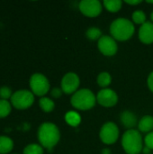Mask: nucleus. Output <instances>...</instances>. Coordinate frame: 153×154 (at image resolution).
<instances>
[{"mask_svg": "<svg viewBox=\"0 0 153 154\" xmlns=\"http://www.w3.org/2000/svg\"><path fill=\"white\" fill-rule=\"evenodd\" d=\"M38 139L42 147L51 151L60 139V133L58 126L52 123H43L38 130Z\"/></svg>", "mask_w": 153, "mask_h": 154, "instance_id": "1", "label": "nucleus"}, {"mask_svg": "<svg viewBox=\"0 0 153 154\" xmlns=\"http://www.w3.org/2000/svg\"><path fill=\"white\" fill-rule=\"evenodd\" d=\"M135 28L133 23L126 18H117L110 25V32L115 40L124 42L133 37Z\"/></svg>", "mask_w": 153, "mask_h": 154, "instance_id": "2", "label": "nucleus"}, {"mask_svg": "<svg viewBox=\"0 0 153 154\" xmlns=\"http://www.w3.org/2000/svg\"><path fill=\"white\" fill-rule=\"evenodd\" d=\"M122 146L127 154H140L143 150L142 137L138 130H127L122 136Z\"/></svg>", "mask_w": 153, "mask_h": 154, "instance_id": "3", "label": "nucleus"}, {"mask_svg": "<svg viewBox=\"0 0 153 154\" xmlns=\"http://www.w3.org/2000/svg\"><path fill=\"white\" fill-rule=\"evenodd\" d=\"M96 102V97L95 94L87 88H82L75 92L71 98L70 103L72 106L78 110L86 111L93 108Z\"/></svg>", "mask_w": 153, "mask_h": 154, "instance_id": "4", "label": "nucleus"}, {"mask_svg": "<svg viewBox=\"0 0 153 154\" xmlns=\"http://www.w3.org/2000/svg\"><path fill=\"white\" fill-rule=\"evenodd\" d=\"M12 105L17 109L29 108L34 102L33 93L29 90H18L12 95Z\"/></svg>", "mask_w": 153, "mask_h": 154, "instance_id": "5", "label": "nucleus"}, {"mask_svg": "<svg viewBox=\"0 0 153 154\" xmlns=\"http://www.w3.org/2000/svg\"><path fill=\"white\" fill-rule=\"evenodd\" d=\"M30 87L33 94L42 97L50 90V82L44 75L35 73L30 79Z\"/></svg>", "mask_w": 153, "mask_h": 154, "instance_id": "6", "label": "nucleus"}, {"mask_svg": "<svg viewBox=\"0 0 153 154\" xmlns=\"http://www.w3.org/2000/svg\"><path fill=\"white\" fill-rule=\"evenodd\" d=\"M99 137L105 144H114L119 137L118 126L114 122H106L100 129Z\"/></svg>", "mask_w": 153, "mask_h": 154, "instance_id": "7", "label": "nucleus"}, {"mask_svg": "<svg viewBox=\"0 0 153 154\" xmlns=\"http://www.w3.org/2000/svg\"><path fill=\"white\" fill-rule=\"evenodd\" d=\"M80 12L87 17H97L102 12V4L98 0H82L79 3Z\"/></svg>", "mask_w": 153, "mask_h": 154, "instance_id": "8", "label": "nucleus"}, {"mask_svg": "<svg viewBox=\"0 0 153 154\" xmlns=\"http://www.w3.org/2000/svg\"><path fill=\"white\" fill-rule=\"evenodd\" d=\"M98 50L105 56H114L118 50L117 43L115 40L109 35H103L98 40Z\"/></svg>", "mask_w": 153, "mask_h": 154, "instance_id": "9", "label": "nucleus"}, {"mask_svg": "<svg viewBox=\"0 0 153 154\" xmlns=\"http://www.w3.org/2000/svg\"><path fill=\"white\" fill-rule=\"evenodd\" d=\"M80 84L79 77L74 72H69L61 79V89L65 94H74Z\"/></svg>", "mask_w": 153, "mask_h": 154, "instance_id": "10", "label": "nucleus"}, {"mask_svg": "<svg viewBox=\"0 0 153 154\" xmlns=\"http://www.w3.org/2000/svg\"><path fill=\"white\" fill-rule=\"evenodd\" d=\"M96 101L104 107H112L117 104L118 96L113 89L102 88L96 95Z\"/></svg>", "mask_w": 153, "mask_h": 154, "instance_id": "11", "label": "nucleus"}, {"mask_svg": "<svg viewBox=\"0 0 153 154\" xmlns=\"http://www.w3.org/2000/svg\"><path fill=\"white\" fill-rule=\"evenodd\" d=\"M139 39L144 44L153 43V23L145 22L139 30Z\"/></svg>", "mask_w": 153, "mask_h": 154, "instance_id": "12", "label": "nucleus"}, {"mask_svg": "<svg viewBox=\"0 0 153 154\" xmlns=\"http://www.w3.org/2000/svg\"><path fill=\"white\" fill-rule=\"evenodd\" d=\"M120 120L123 125L129 130L133 129L137 125V117L131 111H124L120 116Z\"/></svg>", "mask_w": 153, "mask_h": 154, "instance_id": "13", "label": "nucleus"}, {"mask_svg": "<svg viewBox=\"0 0 153 154\" xmlns=\"http://www.w3.org/2000/svg\"><path fill=\"white\" fill-rule=\"evenodd\" d=\"M139 131L142 133H151L153 131V116H144L138 123Z\"/></svg>", "mask_w": 153, "mask_h": 154, "instance_id": "14", "label": "nucleus"}, {"mask_svg": "<svg viewBox=\"0 0 153 154\" xmlns=\"http://www.w3.org/2000/svg\"><path fill=\"white\" fill-rule=\"evenodd\" d=\"M14 148V142L7 136H0V154L10 152Z\"/></svg>", "mask_w": 153, "mask_h": 154, "instance_id": "15", "label": "nucleus"}, {"mask_svg": "<svg viewBox=\"0 0 153 154\" xmlns=\"http://www.w3.org/2000/svg\"><path fill=\"white\" fill-rule=\"evenodd\" d=\"M65 120L69 125L72 127H77L81 122V116L75 111H69L65 115Z\"/></svg>", "mask_w": 153, "mask_h": 154, "instance_id": "16", "label": "nucleus"}, {"mask_svg": "<svg viewBox=\"0 0 153 154\" xmlns=\"http://www.w3.org/2000/svg\"><path fill=\"white\" fill-rule=\"evenodd\" d=\"M103 5L107 11L111 13H116L122 8L123 2L121 0H105Z\"/></svg>", "mask_w": 153, "mask_h": 154, "instance_id": "17", "label": "nucleus"}, {"mask_svg": "<svg viewBox=\"0 0 153 154\" xmlns=\"http://www.w3.org/2000/svg\"><path fill=\"white\" fill-rule=\"evenodd\" d=\"M96 81H97V84H98L99 87L106 88V87H108L112 82V77L108 72L104 71V72H101L98 75Z\"/></svg>", "mask_w": 153, "mask_h": 154, "instance_id": "18", "label": "nucleus"}, {"mask_svg": "<svg viewBox=\"0 0 153 154\" xmlns=\"http://www.w3.org/2000/svg\"><path fill=\"white\" fill-rule=\"evenodd\" d=\"M39 105H40L41 108L46 113H50V112L53 111V109L55 107L54 102L49 97H41L39 101Z\"/></svg>", "mask_w": 153, "mask_h": 154, "instance_id": "19", "label": "nucleus"}, {"mask_svg": "<svg viewBox=\"0 0 153 154\" xmlns=\"http://www.w3.org/2000/svg\"><path fill=\"white\" fill-rule=\"evenodd\" d=\"M86 35L91 41L99 40L103 36L101 30L99 28H97V27H90L89 29H87V31L86 32Z\"/></svg>", "mask_w": 153, "mask_h": 154, "instance_id": "20", "label": "nucleus"}, {"mask_svg": "<svg viewBox=\"0 0 153 154\" xmlns=\"http://www.w3.org/2000/svg\"><path fill=\"white\" fill-rule=\"evenodd\" d=\"M23 154H43V148L39 144L32 143L24 148Z\"/></svg>", "mask_w": 153, "mask_h": 154, "instance_id": "21", "label": "nucleus"}, {"mask_svg": "<svg viewBox=\"0 0 153 154\" xmlns=\"http://www.w3.org/2000/svg\"><path fill=\"white\" fill-rule=\"evenodd\" d=\"M11 112V105L8 101L0 99V118L7 116Z\"/></svg>", "mask_w": 153, "mask_h": 154, "instance_id": "22", "label": "nucleus"}, {"mask_svg": "<svg viewBox=\"0 0 153 154\" xmlns=\"http://www.w3.org/2000/svg\"><path fill=\"white\" fill-rule=\"evenodd\" d=\"M133 21L137 24H143L146 22V14L142 10H136L133 14Z\"/></svg>", "mask_w": 153, "mask_h": 154, "instance_id": "23", "label": "nucleus"}, {"mask_svg": "<svg viewBox=\"0 0 153 154\" xmlns=\"http://www.w3.org/2000/svg\"><path fill=\"white\" fill-rule=\"evenodd\" d=\"M0 97L3 100H6L9 97H12V90L8 87H2L0 88Z\"/></svg>", "mask_w": 153, "mask_h": 154, "instance_id": "24", "label": "nucleus"}, {"mask_svg": "<svg viewBox=\"0 0 153 154\" xmlns=\"http://www.w3.org/2000/svg\"><path fill=\"white\" fill-rule=\"evenodd\" d=\"M144 143H145V147L149 148L151 151L153 150V131L149 133L144 139Z\"/></svg>", "mask_w": 153, "mask_h": 154, "instance_id": "25", "label": "nucleus"}, {"mask_svg": "<svg viewBox=\"0 0 153 154\" xmlns=\"http://www.w3.org/2000/svg\"><path fill=\"white\" fill-rule=\"evenodd\" d=\"M62 89L61 88H54L52 90H51V96L55 98H58L60 97L61 95H62Z\"/></svg>", "mask_w": 153, "mask_h": 154, "instance_id": "26", "label": "nucleus"}, {"mask_svg": "<svg viewBox=\"0 0 153 154\" xmlns=\"http://www.w3.org/2000/svg\"><path fill=\"white\" fill-rule=\"evenodd\" d=\"M147 84H148V87H149L150 90L153 93V71L150 73V75H149V77H148Z\"/></svg>", "mask_w": 153, "mask_h": 154, "instance_id": "27", "label": "nucleus"}, {"mask_svg": "<svg viewBox=\"0 0 153 154\" xmlns=\"http://www.w3.org/2000/svg\"><path fill=\"white\" fill-rule=\"evenodd\" d=\"M126 4H128V5H139V4H141L142 3V1L141 0H135V1H128V0H126V1H124Z\"/></svg>", "mask_w": 153, "mask_h": 154, "instance_id": "28", "label": "nucleus"}, {"mask_svg": "<svg viewBox=\"0 0 153 154\" xmlns=\"http://www.w3.org/2000/svg\"><path fill=\"white\" fill-rule=\"evenodd\" d=\"M142 151H143V153H144V154H149V153H150V151H151V150H150L149 148L145 147V148H144V149H143Z\"/></svg>", "mask_w": 153, "mask_h": 154, "instance_id": "29", "label": "nucleus"}, {"mask_svg": "<svg viewBox=\"0 0 153 154\" xmlns=\"http://www.w3.org/2000/svg\"><path fill=\"white\" fill-rule=\"evenodd\" d=\"M102 154H110V150L108 149H104L102 151Z\"/></svg>", "mask_w": 153, "mask_h": 154, "instance_id": "30", "label": "nucleus"}, {"mask_svg": "<svg viewBox=\"0 0 153 154\" xmlns=\"http://www.w3.org/2000/svg\"><path fill=\"white\" fill-rule=\"evenodd\" d=\"M151 21H152L153 23V11L151 12Z\"/></svg>", "mask_w": 153, "mask_h": 154, "instance_id": "31", "label": "nucleus"}, {"mask_svg": "<svg viewBox=\"0 0 153 154\" xmlns=\"http://www.w3.org/2000/svg\"><path fill=\"white\" fill-rule=\"evenodd\" d=\"M148 4H153V1H146Z\"/></svg>", "mask_w": 153, "mask_h": 154, "instance_id": "32", "label": "nucleus"}]
</instances>
